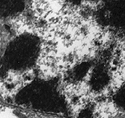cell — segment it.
<instances>
[{
	"instance_id": "1",
	"label": "cell",
	"mask_w": 125,
	"mask_h": 118,
	"mask_svg": "<svg viewBox=\"0 0 125 118\" xmlns=\"http://www.w3.org/2000/svg\"><path fill=\"white\" fill-rule=\"evenodd\" d=\"M21 79H22V82L24 84L30 83V82H32V80L34 79V74H33L32 71H26L21 75Z\"/></svg>"
}]
</instances>
